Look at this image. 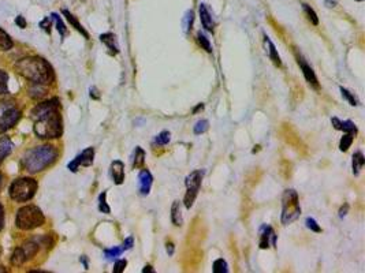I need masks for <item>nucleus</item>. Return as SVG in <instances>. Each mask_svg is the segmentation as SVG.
Masks as SVG:
<instances>
[{"instance_id": "nucleus-1", "label": "nucleus", "mask_w": 365, "mask_h": 273, "mask_svg": "<svg viewBox=\"0 0 365 273\" xmlns=\"http://www.w3.org/2000/svg\"><path fill=\"white\" fill-rule=\"evenodd\" d=\"M59 109L61 101L58 98H51L39 104L32 111V117L35 119V133L39 138L52 139L62 136L63 123Z\"/></svg>"}, {"instance_id": "nucleus-2", "label": "nucleus", "mask_w": 365, "mask_h": 273, "mask_svg": "<svg viewBox=\"0 0 365 273\" xmlns=\"http://www.w3.org/2000/svg\"><path fill=\"white\" fill-rule=\"evenodd\" d=\"M15 68L22 77H25L33 83L44 85V83H51L55 79V74L51 64L42 58L30 56L20 59L15 64Z\"/></svg>"}, {"instance_id": "nucleus-3", "label": "nucleus", "mask_w": 365, "mask_h": 273, "mask_svg": "<svg viewBox=\"0 0 365 273\" xmlns=\"http://www.w3.org/2000/svg\"><path fill=\"white\" fill-rule=\"evenodd\" d=\"M58 156L55 146L52 145H41L35 149H30L23 156V167L29 174H37L40 171L45 170L51 164L54 163Z\"/></svg>"}, {"instance_id": "nucleus-4", "label": "nucleus", "mask_w": 365, "mask_h": 273, "mask_svg": "<svg viewBox=\"0 0 365 273\" xmlns=\"http://www.w3.org/2000/svg\"><path fill=\"white\" fill-rule=\"evenodd\" d=\"M45 221V217L40 211V208H37L35 205H28L23 206L20 211L17 212V217H15V224L20 230H35L41 227Z\"/></svg>"}, {"instance_id": "nucleus-5", "label": "nucleus", "mask_w": 365, "mask_h": 273, "mask_svg": "<svg viewBox=\"0 0 365 273\" xmlns=\"http://www.w3.org/2000/svg\"><path fill=\"white\" fill-rule=\"evenodd\" d=\"M301 214V206L300 199L296 190L290 189L283 193L282 197V214H281V223L283 225L291 224L296 221Z\"/></svg>"}, {"instance_id": "nucleus-6", "label": "nucleus", "mask_w": 365, "mask_h": 273, "mask_svg": "<svg viewBox=\"0 0 365 273\" xmlns=\"http://www.w3.org/2000/svg\"><path fill=\"white\" fill-rule=\"evenodd\" d=\"M37 191V182L32 177H18L11 183L8 194L17 202H26L35 197Z\"/></svg>"}, {"instance_id": "nucleus-7", "label": "nucleus", "mask_w": 365, "mask_h": 273, "mask_svg": "<svg viewBox=\"0 0 365 273\" xmlns=\"http://www.w3.org/2000/svg\"><path fill=\"white\" fill-rule=\"evenodd\" d=\"M204 174H205L204 170H196L193 172H190L186 176V179H185L186 194H185V198H183V204H185L186 209H190L193 206L194 201H196V198L199 195Z\"/></svg>"}, {"instance_id": "nucleus-8", "label": "nucleus", "mask_w": 365, "mask_h": 273, "mask_svg": "<svg viewBox=\"0 0 365 273\" xmlns=\"http://www.w3.org/2000/svg\"><path fill=\"white\" fill-rule=\"evenodd\" d=\"M40 249V245L37 242V239H30L28 242H25L23 245L18 246L11 255V264L15 266H21L22 264L28 262L29 259L35 257L37 252Z\"/></svg>"}, {"instance_id": "nucleus-9", "label": "nucleus", "mask_w": 365, "mask_h": 273, "mask_svg": "<svg viewBox=\"0 0 365 273\" xmlns=\"http://www.w3.org/2000/svg\"><path fill=\"white\" fill-rule=\"evenodd\" d=\"M20 117H21V111L14 107H10L6 111H3V114L0 115V133H6L7 130L14 127Z\"/></svg>"}, {"instance_id": "nucleus-10", "label": "nucleus", "mask_w": 365, "mask_h": 273, "mask_svg": "<svg viewBox=\"0 0 365 273\" xmlns=\"http://www.w3.org/2000/svg\"><path fill=\"white\" fill-rule=\"evenodd\" d=\"M93 157H95V149L86 148L71 163H69V170L71 172H77L80 167H90L93 164Z\"/></svg>"}, {"instance_id": "nucleus-11", "label": "nucleus", "mask_w": 365, "mask_h": 273, "mask_svg": "<svg viewBox=\"0 0 365 273\" xmlns=\"http://www.w3.org/2000/svg\"><path fill=\"white\" fill-rule=\"evenodd\" d=\"M276 239L278 235L274 231V228L271 225L264 224L260 228V242H259V247L260 249H268V247H275Z\"/></svg>"}, {"instance_id": "nucleus-12", "label": "nucleus", "mask_w": 365, "mask_h": 273, "mask_svg": "<svg viewBox=\"0 0 365 273\" xmlns=\"http://www.w3.org/2000/svg\"><path fill=\"white\" fill-rule=\"evenodd\" d=\"M152 183H153V176L149 172V170L142 168L138 174V191L141 195H148L151 193Z\"/></svg>"}, {"instance_id": "nucleus-13", "label": "nucleus", "mask_w": 365, "mask_h": 273, "mask_svg": "<svg viewBox=\"0 0 365 273\" xmlns=\"http://www.w3.org/2000/svg\"><path fill=\"white\" fill-rule=\"evenodd\" d=\"M297 59H298V64H300V68H301V71H303L304 78L306 79V82L312 85L315 89H319V81H317V77L315 74V71H313V68L310 67L309 64L305 61L303 56H297Z\"/></svg>"}, {"instance_id": "nucleus-14", "label": "nucleus", "mask_w": 365, "mask_h": 273, "mask_svg": "<svg viewBox=\"0 0 365 273\" xmlns=\"http://www.w3.org/2000/svg\"><path fill=\"white\" fill-rule=\"evenodd\" d=\"M199 13H200V20H201V25L203 27L208 30V32H214L215 29V20L214 17H212V13L209 10V7L205 3H201L200 7H199Z\"/></svg>"}, {"instance_id": "nucleus-15", "label": "nucleus", "mask_w": 365, "mask_h": 273, "mask_svg": "<svg viewBox=\"0 0 365 273\" xmlns=\"http://www.w3.org/2000/svg\"><path fill=\"white\" fill-rule=\"evenodd\" d=\"M111 177L114 179L115 184H122L124 180V164L121 160L112 161L110 167Z\"/></svg>"}, {"instance_id": "nucleus-16", "label": "nucleus", "mask_w": 365, "mask_h": 273, "mask_svg": "<svg viewBox=\"0 0 365 273\" xmlns=\"http://www.w3.org/2000/svg\"><path fill=\"white\" fill-rule=\"evenodd\" d=\"M331 123H332V126H334V129L335 130H341V131H344V133H350V134H357V127H356V124L351 122V120H339L338 117H332L331 119Z\"/></svg>"}, {"instance_id": "nucleus-17", "label": "nucleus", "mask_w": 365, "mask_h": 273, "mask_svg": "<svg viewBox=\"0 0 365 273\" xmlns=\"http://www.w3.org/2000/svg\"><path fill=\"white\" fill-rule=\"evenodd\" d=\"M264 42H265V47H267V54H268V58L272 60V63L275 64L276 67H281L282 66V60H281V56L276 51L274 42L269 40L268 36H264Z\"/></svg>"}, {"instance_id": "nucleus-18", "label": "nucleus", "mask_w": 365, "mask_h": 273, "mask_svg": "<svg viewBox=\"0 0 365 273\" xmlns=\"http://www.w3.org/2000/svg\"><path fill=\"white\" fill-rule=\"evenodd\" d=\"M100 41L105 44V47L110 49V52L112 55L119 54V45H118L117 37L114 33H104L100 36Z\"/></svg>"}, {"instance_id": "nucleus-19", "label": "nucleus", "mask_w": 365, "mask_h": 273, "mask_svg": "<svg viewBox=\"0 0 365 273\" xmlns=\"http://www.w3.org/2000/svg\"><path fill=\"white\" fill-rule=\"evenodd\" d=\"M62 13H63V15L66 17V20H69V23H70V25H71V26L74 27L76 30H78L80 33L82 34L85 39H89V34H88V32H86V30L83 29L82 25H81V23L78 22V20H77L76 17L73 15V14L70 13L69 10H63Z\"/></svg>"}, {"instance_id": "nucleus-20", "label": "nucleus", "mask_w": 365, "mask_h": 273, "mask_svg": "<svg viewBox=\"0 0 365 273\" xmlns=\"http://www.w3.org/2000/svg\"><path fill=\"white\" fill-rule=\"evenodd\" d=\"M365 164V157L363 155V152L357 150L354 155H353V160H351V168H353V175L357 176L360 174V171L363 170Z\"/></svg>"}, {"instance_id": "nucleus-21", "label": "nucleus", "mask_w": 365, "mask_h": 273, "mask_svg": "<svg viewBox=\"0 0 365 273\" xmlns=\"http://www.w3.org/2000/svg\"><path fill=\"white\" fill-rule=\"evenodd\" d=\"M171 221L172 224L181 227L183 224V218H182V213H181V202L179 201H174L171 206Z\"/></svg>"}, {"instance_id": "nucleus-22", "label": "nucleus", "mask_w": 365, "mask_h": 273, "mask_svg": "<svg viewBox=\"0 0 365 273\" xmlns=\"http://www.w3.org/2000/svg\"><path fill=\"white\" fill-rule=\"evenodd\" d=\"M13 150V142L8 136H3L0 139V164L3 163V160L11 153Z\"/></svg>"}, {"instance_id": "nucleus-23", "label": "nucleus", "mask_w": 365, "mask_h": 273, "mask_svg": "<svg viewBox=\"0 0 365 273\" xmlns=\"http://www.w3.org/2000/svg\"><path fill=\"white\" fill-rule=\"evenodd\" d=\"M145 161V152L141 146H137L133 155V167L134 168H141Z\"/></svg>"}, {"instance_id": "nucleus-24", "label": "nucleus", "mask_w": 365, "mask_h": 273, "mask_svg": "<svg viewBox=\"0 0 365 273\" xmlns=\"http://www.w3.org/2000/svg\"><path fill=\"white\" fill-rule=\"evenodd\" d=\"M303 10L310 23H312V25H315V26H317V25H319V17H317L316 11H315V10H313L309 4H306V3H303Z\"/></svg>"}, {"instance_id": "nucleus-25", "label": "nucleus", "mask_w": 365, "mask_h": 273, "mask_svg": "<svg viewBox=\"0 0 365 273\" xmlns=\"http://www.w3.org/2000/svg\"><path fill=\"white\" fill-rule=\"evenodd\" d=\"M13 48V40L1 27H0V49L1 51H8Z\"/></svg>"}, {"instance_id": "nucleus-26", "label": "nucleus", "mask_w": 365, "mask_h": 273, "mask_svg": "<svg viewBox=\"0 0 365 273\" xmlns=\"http://www.w3.org/2000/svg\"><path fill=\"white\" fill-rule=\"evenodd\" d=\"M170 139H171V134H170V131L163 130L160 134H158V136H155V139H153V145H158V146H165V145H168Z\"/></svg>"}, {"instance_id": "nucleus-27", "label": "nucleus", "mask_w": 365, "mask_h": 273, "mask_svg": "<svg viewBox=\"0 0 365 273\" xmlns=\"http://www.w3.org/2000/svg\"><path fill=\"white\" fill-rule=\"evenodd\" d=\"M353 139H354V134L345 133V136L341 138V142H339V150H341V152H346V150L351 146Z\"/></svg>"}, {"instance_id": "nucleus-28", "label": "nucleus", "mask_w": 365, "mask_h": 273, "mask_svg": "<svg viewBox=\"0 0 365 273\" xmlns=\"http://www.w3.org/2000/svg\"><path fill=\"white\" fill-rule=\"evenodd\" d=\"M99 211L101 212V213H105V214H110L111 213V208L107 204V191H103L99 195Z\"/></svg>"}, {"instance_id": "nucleus-29", "label": "nucleus", "mask_w": 365, "mask_h": 273, "mask_svg": "<svg viewBox=\"0 0 365 273\" xmlns=\"http://www.w3.org/2000/svg\"><path fill=\"white\" fill-rule=\"evenodd\" d=\"M193 20H194V13L192 10H187L185 17H183V30L185 33H189L192 30V26H193Z\"/></svg>"}, {"instance_id": "nucleus-30", "label": "nucleus", "mask_w": 365, "mask_h": 273, "mask_svg": "<svg viewBox=\"0 0 365 273\" xmlns=\"http://www.w3.org/2000/svg\"><path fill=\"white\" fill-rule=\"evenodd\" d=\"M197 42L200 44V47L203 48V49H205V51H207L208 54H211V52H212V45H211V42H209V40H208V37L204 33H201V32L197 33Z\"/></svg>"}, {"instance_id": "nucleus-31", "label": "nucleus", "mask_w": 365, "mask_h": 273, "mask_svg": "<svg viewBox=\"0 0 365 273\" xmlns=\"http://www.w3.org/2000/svg\"><path fill=\"white\" fill-rule=\"evenodd\" d=\"M122 253H123V249H122V247L114 246L112 249H105V250H104V255H105V258L108 259V261H114V259L117 258V257H119Z\"/></svg>"}, {"instance_id": "nucleus-32", "label": "nucleus", "mask_w": 365, "mask_h": 273, "mask_svg": "<svg viewBox=\"0 0 365 273\" xmlns=\"http://www.w3.org/2000/svg\"><path fill=\"white\" fill-rule=\"evenodd\" d=\"M208 129H209V122H208L207 119H201L199 122L194 124V134L196 136H200V134H204V133H207Z\"/></svg>"}, {"instance_id": "nucleus-33", "label": "nucleus", "mask_w": 365, "mask_h": 273, "mask_svg": "<svg viewBox=\"0 0 365 273\" xmlns=\"http://www.w3.org/2000/svg\"><path fill=\"white\" fill-rule=\"evenodd\" d=\"M212 271H214V273H227L228 272L227 262H226L223 258L216 259V261L214 262V265H212Z\"/></svg>"}, {"instance_id": "nucleus-34", "label": "nucleus", "mask_w": 365, "mask_h": 273, "mask_svg": "<svg viewBox=\"0 0 365 273\" xmlns=\"http://www.w3.org/2000/svg\"><path fill=\"white\" fill-rule=\"evenodd\" d=\"M8 74L4 70H0V95L8 93Z\"/></svg>"}, {"instance_id": "nucleus-35", "label": "nucleus", "mask_w": 365, "mask_h": 273, "mask_svg": "<svg viewBox=\"0 0 365 273\" xmlns=\"http://www.w3.org/2000/svg\"><path fill=\"white\" fill-rule=\"evenodd\" d=\"M339 90H341V93H342V97H344L345 100H347L349 101V104L350 105H353V107H357L358 105V100L354 97V95L353 93H350L347 89H345L344 86H341L339 88Z\"/></svg>"}, {"instance_id": "nucleus-36", "label": "nucleus", "mask_w": 365, "mask_h": 273, "mask_svg": "<svg viewBox=\"0 0 365 273\" xmlns=\"http://www.w3.org/2000/svg\"><path fill=\"white\" fill-rule=\"evenodd\" d=\"M52 17V20H55V23H56V29H58V32H59V34H61V37H64L66 36V25L63 23V20L62 18L58 15V14H52L51 15Z\"/></svg>"}, {"instance_id": "nucleus-37", "label": "nucleus", "mask_w": 365, "mask_h": 273, "mask_svg": "<svg viewBox=\"0 0 365 273\" xmlns=\"http://www.w3.org/2000/svg\"><path fill=\"white\" fill-rule=\"evenodd\" d=\"M305 224H306V228H309L310 231H313V232H322V228H320V225L317 224V221L315 220V218H312V217H306V220H305Z\"/></svg>"}, {"instance_id": "nucleus-38", "label": "nucleus", "mask_w": 365, "mask_h": 273, "mask_svg": "<svg viewBox=\"0 0 365 273\" xmlns=\"http://www.w3.org/2000/svg\"><path fill=\"white\" fill-rule=\"evenodd\" d=\"M127 265V261L126 259H119L115 262V265H114V273H122L124 271V268Z\"/></svg>"}, {"instance_id": "nucleus-39", "label": "nucleus", "mask_w": 365, "mask_h": 273, "mask_svg": "<svg viewBox=\"0 0 365 273\" xmlns=\"http://www.w3.org/2000/svg\"><path fill=\"white\" fill-rule=\"evenodd\" d=\"M133 245H134V239H133V236H129V238L126 239V240L123 242V245H122L123 252L124 250H130L131 247H133Z\"/></svg>"}, {"instance_id": "nucleus-40", "label": "nucleus", "mask_w": 365, "mask_h": 273, "mask_svg": "<svg viewBox=\"0 0 365 273\" xmlns=\"http://www.w3.org/2000/svg\"><path fill=\"white\" fill-rule=\"evenodd\" d=\"M40 26H41V29H44L47 33H51V22H49L48 18H44V20H41V23H40Z\"/></svg>"}, {"instance_id": "nucleus-41", "label": "nucleus", "mask_w": 365, "mask_h": 273, "mask_svg": "<svg viewBox=\"0 0 365 273\" xmlns=\"http://www.w3.org/2000/svg\"><path fill=\"white\" fill-rule=\"evenodd\" d=\"M3 227H4V208L0 204V231L3 230Z\"/></svg>"}, {"instance_id": "nucleus-42", "label": "nucleus", "mask_w": 365, "mask_h": 273, "mask_svg": "<svg viewBox=\"0 0 365 273\" xmlns=\"http://www.w3.org/2000/svg\"><path fill=\"white\" fill-rule=\"evenodd\" d=\"M338 0H324V4L325 7H328V8H332V7L337 6Z\"/></svg>"}, {"instance_id": "nucleus-43", "label": "nucleus", "mask_w": 365, "mask_h": 273, "mask_svg": "<svg viewBox=\"0 0 365 273\" xmlns=\"http://www.w3.org/2000/svg\"><path fill=\"white\" fill-rule=\"evenodd\" d=\"M15 22H17V25H20L21 27L26 26V20H25V18H22V17H17Z\"/></svg>"}, {"instance_id": "nucleus-44", "label": "nucleus", "mask_w": 365, "mask_h": 273, "mask_svg": "<svg viewBox=\"0 0 365 273\" xmlns=\"http://www.w3.org/2000/svg\"><path fill=\"white\" fill-rule=\"evenodd\" d=\"M347 209H349V205H345V208L342 206V208H341V211H339V217H344V216H346V212H347Z\"/></svg>"}, {"instance_id": "nucleus-45", "label": "nucleus", "mask_w": 365, "mask_h": 273, "mask_svg": "<svg viewBox=\"0 0 365 273\" xmlns=\"http://www.w3.org/2000/svg\"><path fill=\"white\" fill-rule=\"evenodd\" d=\"M90 97H92V98H95V100H99V97H100V96L97 95L96 88L90 89Z\"/></svg>"}, {"instance_id": "nucleus-46", "label": "nucleus", "mask_w": 365, "mask_h": 273, "mask_svg": "<svg viewBox=\"0 0 365 273\" xmlns=\"http://www.w3.org/2000/svg\"><path fill=\"white\" fill-rule=\"evenodd\" d=\"M167 253H168L170 255L174 254V245H172L171 242H170V243H167Z\"/></svg>"}, {"instance_id": "nucleus-47", "label": "nucleus", "mask_w": 365, "mask_h": 273, "mask_svg": "<svg viewBox=\"0 0 365 273\" xmlns=\"http://www.w3.org/2000/svg\"><path fill=\"white\" fill-rule=\"evenodd\" d=\"M142 272H144V273H146V272L153 273V272H155V271H153V269H152V266H151V265H146V266H145V268H144V269H142Z\"/></svg>"}, {"instance_id": "nucleus-48", "label": "nucleus", "mask_w": 365, "mask_h": 273, "mask_svg": "<svg viewBox=\"0 0 365 273\" xmlns=\"http://www.w3.org/2000/svg\"><path fill=\"white\" fill-rule=\"evenodd\" d=\"M203 108H204V104H199V105H197V107H196V108L193 109V114H196V112H199V111H201V109H203Z\"/></svg>"}, {"instance_id": "nucleus-49", "label": "nucleus", "mask_w": 365, "mask_h": 273, "mask_svg": "<svg viewBox=\"0 0 365 273\" xmlns=\"http://www.w3.org/2000/svg\"><path fill=\"white\" fill-rule=\"evenodd\" d=\"M81 261H82V264H83V266H85V269H88V266H89V265H88V261H86V257H85V255H82V257H81Z\"/></svg>"}, {"instance_id": "nucleus-50", "label": "nucleus", "mask_w": 365, "mask_h": 273, "mask_svg": "<svg viewBox=\"0 0 365 273\" xmlns=\"http://www.w3.org/2000/svg\"><path fill=\"white\" fill-rule=\"evenodd\" d=\"M1 183H3V176L0 175V187H1Z\"/></svg>"}, {"instance_id": "nucleus-51", "label": "nucleus", "mask_w": 365, "mask_h": 273, "mask_svg": "<svg viewBox=\"0 0 365 273\" xmlns=\"http://www.w3.org/2000/svg\"><path fill=\"white\" fill-rule=\"evenodd\" d=\"M356 1H364V0H356Z\"/></svg>"}]
</instances>
